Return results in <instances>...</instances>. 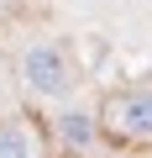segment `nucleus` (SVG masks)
Returning a JSON list of instances; mask_svg holds the SVG:
<instances>
[{"mask_svg":"<svg viewBox=\"0 0 152 158\" xmlns=\"http://www.w3.org/2000/svg\"><path fill=\"white\" fill-rule=\"evenodd\" d=\"M21 74H26V85L37 95H63L68 90V63H63L58 48H32L21 58Z\"/></svg>","mask_w":152,"mask_h":158,"instance_id":"2","label":"nucleus"},{"mask_svg":"<svg viewBox=\"0 0 152 158\" xmlns=\"http://www.w3.org/2000/svg\"><path fill=\"white\" fill-rule=\"evenodd\" d=\"M105 121H110L121 137H152V90H126V95H110Z\"/></svg>","mask_w":152,"mask_h":158,"instance_id":"1","label":"nucleus"},{"mask_svg":"<svg viewBox=\"0 0 152 158\" xmlns=\"http://www.w3.org/2000/svg\"><path fill=\"white\" fill-rule=\"evenodd\" d=\"M58 132H63V142H68V148H89L95 121H89L84 111H63V116H58Z\"/></svg>","mask_w":152,"mask_h":158,"instance_id":"4","label":"nucleus"},{"mask_svg":"<svg viewBox=\"0 0 152 158\" xmlns=\"http://www.w3.org/2000/svg\"><path fill=\"white\" fill-rule=\"evenodd\" d=\"M0 158H37V137L21 121H6L0 127Z\"/></svg>","mask_w":152,"mask_h":158,"instance_id":"3","label":"nucleus"}]
</instances>
